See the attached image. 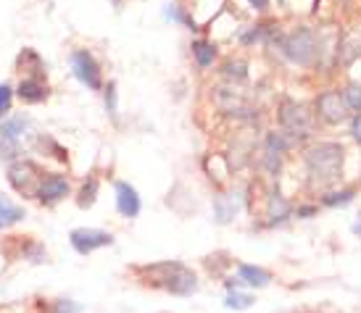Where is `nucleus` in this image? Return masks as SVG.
<instances>
[{
	"mask_svg": "<svg viewBox=\"0 0 361 313\" xmlns=\"http://www.w3.org/2000/svg\"><path fill=\"white\" fill-rule=\"evenodd\" d=\"M343 158H345V148L341 142H317V145H311L309 151L303 153L306 182H309L311 190L330 192L332 184L341 182Z\"/></svg>",
	"mask_w": 361,
	"mask_h": 313,
	"instance_id": "nucleus-1",
	"label": "nucleus"
},
{
	"mask_svg": "<svg viewBox=\"0 0 361 313\" xmlns=\"http://www.w3.org/2000/svg\"><path fill=\"white\" fill-rule=\"evenodd\" d=\"M135 272L140 274L145 284L169 295H177V298H190L192 293H198V274L180 261L151 263V266H140Z\"/></svg>",
	"mask_w": 361,
	"mask_h": 313,
	"instance_id": "nucleus-2",
	"label": "nucleus"
},
{
	"mask_svg": "<svg viewBox=\"0 0 361 313\" xmlns=\"http://www.w3.org/2000/svg\"><path fill=\"white\" fill-rule=\"evenodd\" d=\"M277 51L298 66H311L317 56V34L309 27H295L290 34H282L277 40Z\"/></svg>",
	"mask_w": 361,
	"mask_h": 313,
	"instance_id": "nucleus-3",
	"label": "nucleus"
},
{
	"mask_svg": "<svg viewBox=\"0 0 361 313\" xmlns=\"http://www.w3.org/2000/svg\"><path fill=\"white\" fill-rule=\"evenodd\" d=\"M280 124H282V134H285V137H290V140H306V137H311L314 119H311L309 108H306L303 103L282 101Z\"/></svg>",
	"mask_w": 361,
	"mask_h": 313,
	"instance_id": "nucleus-4",
	"label": "nucleus"
},
{
	"mask_svg": "<svg viewBox=\"0 0 361 313\" xmlns=\"http://www.w3.org/2000/svg\"><path fill=\"white\" fill-rule=\"evenodd\" d=\"M317 116H319L324 124L330 127H338V124L348 122L351 116V108L345 106V98H343L341 90H324L317 98Z\"/></svg>",
	"mask_w": 361,
	"mask_h": 313,
	"instance_id": "nucleus-5",
	"label": "nucleus"
},
{
	"mask_svg": "<svg viewBox=\"0 0 361 313\" xmlns=\"http://www.w3.org/2000/svg\"><path fill=\"white\" fill-rule=\"evenodd\" d=\"M71 69H74V77H77L87 90H101L103 87L101 66L92 58V53H87V51L71 53Z\"/></svg>",
	"mask_w": 361,
	"mask_h": 313,
	"instance_id": "nucleus-6",
	"label": "nucleus"
},
{
	"mask_svg": "<svg viewBox=\"0 0 361 313\" xmlns=\"http://www.w3.org/2000/svg\"><path fill=\"white\" fill-rule=\"evenodd\" d=\"M69 240H71V248L80 253V255H90V253L101 250V248L114 245V234L103 232V229H87V226H82V229H74L69 234Z\"/></svg>",
	"mask_w": 361,
	"mask_h": 313,
	"instance_id": "nucleus-7",
	"label": "nucleus"
},
{
	"mask_svg": "<svg viewBox=\"0 0 361 313\" xmlns=\"http://www.w3.org/2000/svg\"><path fill=\"white\" fill-rule=\"evenodd\" d=\"M27 127H30V119H24V116L6 119V122L0 124V142H3L0 158H13L16 155V151H19V137L24 134Z\"/></svg>",
	"mask_w": 361,
	"mask_h": 313,
	"instance_id": "nucleus-8",
	"label": "nucleus"
},
{
	"mask_svg": "<svg viewBox=\"0 0 361 313\" xmlns=\"http://www.w3.org/2000/svg\"><path fill=\"white\" fill-rule=\"evenodd\" d=\"M288 151V137L282 132H269L267 134V148H264V166L271 177H277L282 169V158Z\"/></svg>",
	"mask_w": 361,
	"mask_h": 313,
	"instance_id": "nucleus-9",
	"label": "nucleus"
},
{
	"mask_svg": "<svg viewBox=\"0 0 361 313\" xmlns=\"http://www.w3.org/2000/svg\"><path fill=\"white\" fill-rule=\"evenodd\" d=\"M114 190H116V211L124 219H135L140 213V195H137V190L130 182H116Z\"/></svg>",
	"mask_w": 361,
	"mask_h": 313,
	"instance_id": "nucleus-10",
	"label": "nucleus"
},
{
	"mask_svg": "<svg viewBox=\"0 0 361 313\" xmlns=\"http://www.w3.org/2000/svg\"><path fill=\"white\" fill-rule=\"evenodd\" d=\"M69 195V182H66V177H61V174H48V177H42L40 187H37V198L42 203H59L63 200Z\"/></svg>",
	"mask_w": 361,
	"mask_h": 313,
	"instance_id": "nucleus-11",
	"label": "nucleus"
},
{
	"mask_svg": "<svg viewBox=\"0 0 361 313\" xmlns=\"http://www.w3.org/2000/svg\"><path fill=\"white\" fill-rule=\"evenodd\" d=\"M238 279H240L245 287H253V290H264L269 287L274 274L264 266H253V263H238Z\"/></svg>",
	"mask_w": 361,
	"mask_h": 313,
	"instance_id": "nucleus-12",
	"label": "nucleus"
},
{
	"mask_svg": "<svg viewBox=\"0 0 361 313\" xmlns=\"http://www.w3.org/2000/svg\"><path fill=\"white\" fill-rule=\"evenodd\" d=\"M295 208L290 205L288 198H282L280 192H274L269 198V226H277V224H285L290 219Z\"/></svg>",
	"mask_w": 361,
	"mask_h": 313,
	"instance_id": "nucleus-13",
	"label": "nucleus"
},
{
	"mask_svg": "<svg viewBox=\"0 0 361 313\" xmlns=\"http://www.w3.org/2000/svg\"><path fill=\"white\" fill-rule=\"evenodd\" d=\"M24 216H27V211L11 200L8 195L0 192V229H8L13 224H19Z\"/></svg>",
	"mask_w": 361,
	"mask_h": 313,
	"instance_id": "nucleus-14",
	"label": "nucleus"
},
{
	"mask_svg": "<svg viewBox=\"0 0 361 313\" xmlns=\"http://www.w3.org/2000/svg\"><path fill=\"white\" fill-rule=\"evenodd\" d=\"M16 95H19L24 103H42L45 98H48V87H45L40 79L30 77V79H21Z\"/></svg>",
	"mask_w": 361,
	"mask_h": 313,
	"instance_id": "nucleus-15",
	"label": "nucleus"
},
{
	"mask_svg": "<svg viewBox=\"0 0 361 313\" xmlns=\"http://www.w3.org/2000/svg\"><path fill=\"white\" fill-rule=\"evenodd\" d=\"M356 198V187H341V190L322 192V205L324 208H345Z\"/></svg>",
	"mask_w": 361,
	"mask_h": 313,
	"instance_id": "nucleus-16",
	"label": "nucleus"
},
{
	"mask_svg": "<svg viewBox=\"0 0 361 313\" xmlns=\"http://www.w3.org/2000/svg\"><path fill=\"white\" fill-rule=\"evenodd\" d=\"M192 56H195V61H198L201 69H209L214 58H216V48L206 40H195L192 42Z\"/></svg>",
	"mask_w": 361,
	"mask_h": 313,
	"instance_id": "nucleus-17",
	"label": "nucleus"
},
{
	"mask_svg": "<svg viewBox=\"0 0 361 313\" xmlns=\"http://www.w3.org/2000/svg\"><path fill=\"white\" fill-rule=\"evenodd\" d=\"M253 303H256V298L251 293H238V290H230L227 298H224V305L230 311H248Z\"/></svg>",
	"mask_w": 361,
	"mask_h": 313,
	"instance_id": "nucleus-18",
	"label": "nucleus"
},
{
	"mask_svg": "<svg viewBox=\"0 0 361 313\" xmlns=\"http://www.w3.org/2000/svg\"><path fill=\"white\" fill-rule=\"evenodd\" d=\"M343 98H345V106H348L353 113H361V84L351 82V84L343 90Z\"/></svg>",
	"mask_w": 361,
	"mask_h": 313,
	"instance_id": "nucleus-19",
	"label": "nucleus"
},
{
	"mask_svg": "<svg viewBox=\"0 0 361 313\" xmlns=\"http://www.w3.org/2000/svg\"><path fill=\"white\" fill-rule=\"evenodd\" d=\"M95 195H98V182H95V179H90V182L80 190V200H77V203H80V208H90L92 203H95Z\"/></svg>",
	"mask_w": 361,
	"mask_h": 313,
	"instance_id": "nucleus-20",
	"label": "nucleus"
},
{
	"mask_svg": "<svg viewBox=\"0 0 361 313\" xmlns=\"http://www.w3.org/2000/svg\"><path fill=\"white\" fill-rule=\"evenodd\" d=\"M245 69H248V66H245V63H243V61H230V63H227V66H224V74H227L230 79L243 82V79H245V77H248V74H245Z\"/></svg>",
	"mask_w": 361,
	"mask_h": 313,
	"instance_id": "nucleus-21",
	"label": "nucleus"
},
{
	"mask_svg": "<svg viewBox=\"0 0 361 313\" xmlns=\"http://www.w3.org/2000/svg\"><path fill=\"white\" fill-rule=\"evenodd\" d=\"M11 98H13V90L8 84H0V119L11 111Z\"/></svg>",
	"mask_w": 361,
	"mask_h": 313,
	"instance_id": "nucleus-22",
	"label": "nucleus"
},
{
	"mask_svg": "<svg viewBox=\"0 0 361 313\" xmlns=\"http://www.w3.org/2000/svg\"><path fill=\"white\" fill-rule=\"evenodd\" d=\"M106 111L116 116V84L114 82H109V87H106Z\"/></svg>",
	"mask_w": 361,
	"mask_h": 313,
	"instance_id": "nucleus-23",
	"label": "nucleus"
},
{
	"mask_svg": "<svg viewBox=\"0 0 361 313\" xmlns=\"http://www.w3.org/2000/svg\"><path fill=\"white\" fill-rule=\"evenodd\" d=\"M319 213V205H298L293 216H298V219H311V216H317Z\"/></svg>",
	"mask_w": 361,
	"mask_h": 313,
	"instance_id": "nucleus-24",
	"label": "nucleus"
},
{
	"mask_svg": "<svg viewBox=\"0 0 361 313\" xmlns=\"http://www.w3.org/2000/svg\"><path fill=\"white\" fill-rule=\"evenodd\" d=\"M351 137L356 142H361V113H356L351 119Z\"/></svg>",
	"mask_w": 361,
	"mask_h": 313,
	"instance_id": "nucleus-25",
	"label": "nucleus"
},
{
	"mask_svg": "<svg viewBox=\"0 0 361 313\" xmlns=\"http://www.w3.org/2000/svg\"><path fill=\"white\" fill-rule=\"evenodd\" d=\"M56 313H80V308L71 303V300H61V303L56 305Z\"/></svg>",
	"mask_w": 361,
	"mask_h": 313,
	"instance_id": "nucleus-26",
	"label": "nucleus"
},
{
	"mask_svg": "<svg viewBox=\"0 0 361 313\" xmlns=\"http://www.w3.org/2000/svg\"><path fill=\"white\" fill-rule=\"evenodd\" d=\"M248 3H251V6H253L256 11H267V6H269L267 0H248Z\"/></svg>",
	"mask_w": 361,
	"mask_h": 313,
	"instance_id": "nucleus-27",
	"label": "nucleus"
},
{
	"mask_svg": "<svg viewBox=\"0 0 361 313\" xmlns=\"http://www.w3.org/2000/svg\"><path fill=\"white\" fill-rule=\"evenodd\" d=\"M353 234L361 237V213H359V219H356V224H353Z\"/></svg>",
	"mask_w": 361,
	"mask_h": 313,
	"instance_id": "nucleus-28",
	"label": "nucleus"
},
{
	"mask_svg": "<svg viewBox=\"0 0 361 313\" xmlns=\"http://www.w3.org/2000/svg\"><path fill=\"white\" fill-rule=\"evenodd\" d=\"M114 3H116V6H119V0H114Z\"/></svg>",
	"mask_w": 361,
	"mask_h": 313,
	"instance_id": "nucleus-29",
	"label": "nucleus"
}]
</instances>
